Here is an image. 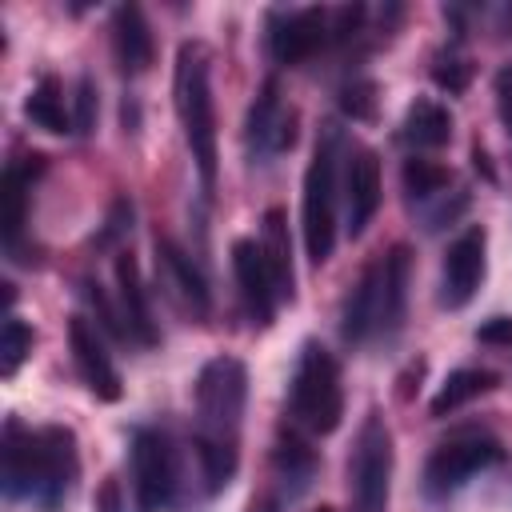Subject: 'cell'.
Listing matches in <instances>:
<instances>
[{
    "mask_svg": "<svg viewBox=\"0 0 512 512\" xmlns=\"http://www.w3.org/2000/svg\"><path fill=\"white\" fill-rule=\"evenodd\" d=\"M244 404H248L244 360L212 356L196 376V456L208 492H220L236 472Z\"/></svg>",
    "mask_w": 512,
    "mask_h": 512,
    "instance_id": "cell-1",
    "label": "cell"
},
{
    "mask_svg": "<svg viewBox=\"0 0 512 512\" xmlns=\"http://www.w3.org/2000/svg\"><path fill=\"white\" fill-rule=\"evenodd\" d=\"M80 472L76 436L60 424L24 428L8 420L4 428V488L8 496H28L40 508H56Z\"/></svg>",
    "mask_w": 512,
    "mask_h": 512,
    "instance_id": "cell-2",
    "label": "cell"
},
{
    "mask_svg": "<svg viewBox=\"0 0 512 512\" xmlns=\"http://www.w3.org/2000/svg\"><path fill=\"white\" fill-rule=\"evenodd\" d=\"M404 296H408V248L396 244L384 256H376L356 288L344 300L340 312V332L348 344H368L384 332H392L404 316Z\"/></svg>",
    "mask_w": 512,
    "mask_h": 512,
    "instance_id": "cell-3",
    "label": "cell"
},
{
    "mask_svg": "<svg viewBox=\"0 0 512 512\" xmlns=\"http://www.w3.org/2000/svg\"><path fill=\"white\" fill-rule=\"evenodd\" d=\"M172 92H176V116L184 128V144L196 160L204 192H212L216 188V100H212L204 44H180Z\"/></svg>",
    "mask_w": 512,
    "mask_h": 512,
    "instance_id": "cell-4",
    "label": "cell"
},
{
    "mask_svg": "<svg viewBox=\"0 0 512 512\" xmlns=\"http://www.w3.org/2000/svg\"><path fill=\"white\" fill-rule=\"evenodd\" d=\"M288 404H292V420L300 428H308L312 436H328V432L340 428V420H344V384H340V364L324 344L308 340L300 348Z\"/></svg>",
    "mask_w": 512,
    "mask_h": 512,
    "instance_id": "cell-5",
    "label": "cell"
},
{
    "mask_svg": "<svg viewBox=\"0 0 512 512\" xmlns=\"http://www.w3.org/2000/svg\"><path fill=\"white\" fill-rule=\"evenodd\" d=\"M300 228H304V252L320 268L336 248V132H324L316 140L312 164L304 172Z\"/></svg>",
    "mask_w": 512,
    "mask_h": 512,
    "instance_id": "cell-6",
    "label": "cell"
},
{
    "mask_svg": "<svg viewBox=\"0 0 512 512\" xmlns=\"http://www.w3.org/2000/svg\"><path fill=\"white\" fill-rule=\"evenodd\" d=\"M392 432L384 416L372 408L356 432V448L348 456V496L352 512H388V492H392Z\"/></svg>",
    "mask_w": 512,
    "mask_h": 512,
    "instance_id": "cell-7",
    "label": "cell"
},
{
    "mask_svg": "<svg viewBox=\"0 0 512 512\" xmlns=\"http://www.w3.org/2000/svg\"><path fill=\"white\" fill-rule=\"evenodd\" d=\"M500 460H504V448H500V440L492 432L464 428V432H452L448 440L436 444V452L424 464V484H428L432 496H448L464 480H472L476 472H484V468H492Z\"/></svg>",
    "mask_w": 512,
    "mask_h": 512,
    "instance_id": "cell-8",
    "label": "cell"
},
{
    "mask_svg": "<svg viewBox=\"0 0 512 512\" xmlns=\"http://www.w3.org/2000/svg\"><path fill=\"white\" fill-rule=\"evenodd\" d=\"M132 492L140 512H160L172 504L176 492V460L156 428H136L132 432Z\"/></svg>",
    "mask_w": 512,
    "mask_h": 512,
    "instance_id": "cell-9",
    "label": "cell"
},
{
    "mask_svg": "<svg viewBox=\"0 0 512 512\" xmlns=\"http://www.w3.org/2000/svg\"><path fill=\"white\" fill-rule=\"evenodd\" d=\"M156 280L176 300V308L188 312L192 320H204L212 312L208 280L200 276V268L192 264V256L176 240H168V236H156Z\"/></svg>",
    "mask_w": 512,
    "mask_h": 512,
    "instance_id": "cell-10",
    "label": "cell"
},
{
    "mask_svg": "<svg viewBox=\"0 0 512 512\" xmlns=\"http://www.w3.org/2000/svg\"><path fill=\"white\" fill-rule=\"evenodd\" d=\"M484 244H488V236L480 224L464 228L448 244L444 268H440V304L444 308H464L476 296V288L484 280Z\"/></svg>",
    "mask_w": 512,
    "mask_h": 512,
    "instance_id": "cell-11",
    "label": "cell"
},
{
    "mask_svg": "<svg viewBox=\"0 0 512 512\" xmlns=\"http://www.w3.org/2000/svg\"><path fill=\"white\" fill-rule=\"evenodd\" d=\"M68 348H72V364H76L84 388H88L96 400H108V404L120 400V392H124V388H120V372H116V364H112V356H108V348H104L96 324L84 320L80 312L68 316Z\"/></svg>",
    "mask_w": 512,
    "mask_h": 512,
    "instance_id": "cell-12",
    "label": "cell"
},
{
    "mask_svg": "<svg viewBox=\"0 0 512 512\" xmlns=\"http://www.w3.org/2000/svg\"><path fill=\"white\" fill-rule=\"evenodd\" d=\"M232 276H236L244 312H248L256 324H272L276 304H280V292H276V284H272V272H268L264 252H260L256 240H236V244H232Z\"/></svg>",
    "mask_w": 512,
    "mask_h": 512,
    "instance_id": "cell-13",
    "label": "cell"
},
{
    "mask_svg": "<svg viewBox=\"0 0 512 512\" xmlns=\"http://www.w3.org/2000/svg\"><path fill=\"white\" fill-rule=\"evenodd\" d=\"M328 36L332 32H328V12L324 8H296V12H288V16L276 20L268 48H272V60L276 64H288L292 68V64L312 60L324 48Z\"/></svg>",
    "mask_w": 512,
    "mask_h": 512,
    "instance_id": "cell-14",
    "label": "cell"
},
{
    "mask_svg": "<svg viewBox=\"0 0 512 512\" xmlns=\"http://www.w3.org/2000/svg\"><path fill=\"white\" fill-rule=\"evenodd\" d=\"M344 208L348 236H360L380 208V156L372 148H352L344 164Z\"/></svg>",
    "mask_w": 512,
    "mask_h": 512,
    "instance_id": "cell-15",
    "label": "cell"
},
{
    "mask_svg": "<svg viewBox=\"0 0 512 512\" xmlns=\"http://www.w3.org/2000/svg\"><path fill=\"white\" fill-rule=\"evenodd\" d=\"M116 300H120V320L128 328V336L144 348H152L160 340L156 332V320H152V308H148V288L140 280V264L132 252H120L116 256Z\"/></svg>",
    "mask_w": 512,
    "mask_h": 512,
    "instance_id": "cell-16",
    "label": "cell"
},
{
    "mask_svg": "<svg viewBox=\"0 0 512 512\" xmlns=\"http://www.w3.org/2000/svg\"><path fill=\"white\" fill-rule=\"evenodd\" d=\"M248 140L260 144L264 152H284L296 140V112L280 104V88L276 80H268L248 112Z\"/></svg>",
    "mask_w": 512,
    "mask_h": 512,
    "instance_id": "cell-17",
    "label": "cell"
},
{
    "mask_svg": "<svg viewBox=\"0 0 512 512\" xmlns=\"http://www.w3.org/2000/svg\"><path fill=\"white\" fill-rule=\"evenodd\" d=\"M112 56L120 72L136 76L152 64V28L136 4H120L112 12Z\"/></svg>",
    "mask_w": 512,
    "mask_h": 512,
    "instance_id": "cell-18",
    "label": "cell"
},
{
    "mask_svg": "<svg viewBox=\"0 0 512 512\" xmlns=\"http://www.w3.org/2000/svg\"><path fill=\"white\" fill-rule=\"evenodd\" d=\"M260 252H264V264L272 272V284H276L280 300L292 304V296H296V268H292V240H288V216H284V208H268L264 212Z\"/></svg>",
    "mask_w": 512,
    "mask_h": 512,
    "instance_id": "cell-19",
    "label": "cell"
},
{
    "mask_svg": "<svg viewBox=\"0 0 512 512\" xmlns=\"http://www.w3.org/2000/svg\"><path fill=\"white\" fill-rule=\"evenodd\" d=\"M44 168V156H36L32 164L12 160L4 168V184H0V224H4V244L12 248L16 236L24 232L28 220V192H32V176Z\"/></svg>",
    "mask_w": 512,
    "mask_h": 512,
    "instance_id": "cell-20",
    "label": "cell"
},
{
    "mask_svg": "<svg viewBox=\"0 0 512 512\" xmlns=\"http://www.w3.org/2000/svg\"><path fill=\"white\" fill-rule=\"evenodd\" d=\"M500 384V376L496 372H488V368H456V372H448V380L440 384V392L432 396V404H428V412L440 420V416H452L456 408H464L468 400H476V396H484V392H492Z\"/></svg>",
    "mask_w": 512,
    "mask_h": 512,
    "instance_id": "cell-21",
    "label": "cell"
},
{
    "mask_svg": "<svg viewBox=\"0 0 512 512\" xmlns=\"http://www.w3.org/2000/svg\"><path fill=\"white\" fill-rule=\"evenodd\" d=\"M404 140L416 148H444L452 140V112L436 100H412L404 112Z\"/></svg>",
    "mask_w": 512,
    "mask_h": 512,
    "instance_id": "cell-22",
    "label": "cell"
},
{
    "mask_svg": "<svg viewBox=\"0 0 512 512\" xmlns=\"http://www.w3.org/2000/svg\"><path fill=\"white\" fill-rule=\"evenodd\" d=\"M24 116L36 124V128H44V132H52V136H64L68 132V112H64V88H60V80L56 76H44L32 92H28V100H24Z\"/></svg>",
    "mask_w": 512,
    "mask_h": 512,
    "instance_id": "cell-23",
    "label": "cell"
},
{
    "mask_svg": "<svg viewBox=\"0 0 512 512\" xmlns=\"http://www.w3.org/2000/svg\"><path fill=\"white\" fill-rule=\"evenodd\" d=\"M448 184H452V172H448L444 164H436V160H424V156H412V160H404V188H408V196H420V200H428V196L444 192Z\"/></svg>",
    "mask_w": 512,
    "mask_h": 512,
    "instance_id": "cell-24",
    "label": "cell"
},
{
    "mask_svg": "<svg viewBox=\"0 0 512 512\" xmlns=\"http://www.w3.org/2000/svg\"><path fill=\"white\" fill-rule=\"evenodd\" d=\"M32 328L20 320V316H8L4 320V332H0V372L4 376H16V368L28 360L32 352Z\"/></svg>",
    "mask_w": 512,
    "mask_h": 512,
    "instance_id": "cell-25",
    "label": "cell"
},
{
    "mask_svg": "<svg viewBox=\"0 0 512 512\" xmlns=\"http://www.w3.org/2000/svg\"><path fill=\"white\" fill-rule=\"evenodd\" d=\"M276 464H280L284 476L296 480V488H304L308 476H312V468H316V456H312L296 436H288V440H280V448H276Z\"/></svg>",
    "mask_w": 512,
    "mask_h": 512,
    "instance_id": "cell-26",
    "label": "cell"
},
{
    "mask_svg": "<svg viewBox=\"0 0 512 512\" xmlns=\"http://www.w3.org/2000/svg\"><path fill=\"white\" fill-rule=\"evenodd\" d=\"M468 76H472V64L468 60H456V56H440L432 64V80L448 92H464L468 88Z\"/></svg>",
    "mask_w": 512,
    "mask_h": 512,
    "instance_id": "cell-27",
    "label": "cell"
},
{
    "mask_svg": "<svg viewBox=\"0 0 512 512\" xmlns=\"http://www.w3.org/2000/svg\"><path fill=\"white\" fill-rule=\"evenodd\" d=\"M96 112H100L96 84H92V76H80V84H76V132L80 136H88L96 128Z\"/></svg>",
    "mask_w": 512,
    "mask_h": 512,
    "instance_id": "cell-28",
    "label": "cell"
},
{
    "mask_svg": "<svg viewBox=\"0 0 512 512\" xmlns=\"http://www.w3.org/2000/svg\"><path fill=\"white\" fill-rule=\"evenodd\" d=\"M480 344H496V348H512V316H492L476 328Z\"/></svg>",
    "mask_w": 512,
    "mask_h": 512,
    "instance_id": "cell-29",
    "label": "cell"
},
{
    "mask_svg": "<svg viewBox=\"0 0 512 512\" xmlns=\"http://www.w3.org/2000/svg\"><path fill=\"white\" fill-rule=\"evenodd\" d=\"M496 112H500L504 128L512 132V64H504L496 72Z\"/></svg>",
    "mask_w": 512,
    "mask_h": 512,
    "instance_id": "cell-30",
    "label": "cell"
},
{
    "mask_svg": "<svg viewBox=\"0 0 512 512\" xmlns=\"http://www.w3.org/2000/svg\"><path fill=\"white\" fill-rule=\"evenodd\" d=\"M344 108L352 116H372V84H352L344 88Z\"/></svg>",
    "mask_w": 512,
    "mask_h": 512,
    "instance_id": "cell-31",
    "label": "cell"
},
{
    "mask_svg": "<svg viewBox=\"0 0 512 512\" xmlns=\"http://www.w3.org/2000/svg\"><path fill=\"white\" fill-rule=\"evenodd\" d=\"M248 512H280V508H276V500H272V496H256V500L248 504Z\"/></svg>",
    "mask_w": 512,
    "mask_h": 512,
    "instance_id": "cell-32",
    "label": "cell"
},
{
    "mask_svg": "<svg viewBox=\"0 0 512 512\" xmlns=\"http://www.w3.org/2000/svg\"><path fill=\"white\" fill-rule=\"evenodd\" d=\"M312 512H336V508H328V504H320V508H312Z\"/></svg>",
    "mask_w": 512,
    "mask_h": 512,
    "instance_id": "cell-33",
    "label": "cell"
},
{
    "mask_svg": "<svg viewBox=\"0 0 512 512\" xmlns=\"http://www.w3.org/2000/svg\"><path fill=\"white\" fill-rule=\"evenodd\" d=\"M504 16H508V24H512V8H508V12H504Z\"/></svg>",
    "mask_w": 512,
    "mask_h": 512,
    "instance_id": "cell-34",
    "label": "cell"
}]
</instances>
